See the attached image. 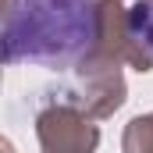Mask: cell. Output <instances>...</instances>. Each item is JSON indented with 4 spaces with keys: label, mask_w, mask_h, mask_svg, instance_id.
<instances>
[{
    "label": "cell",
    "mask_w": 153,
    "mask_h": 153,
    "mask_svg": "<svg viewBox=\"0 0 153 153\" xmlns=\"http://www.w3.org/2000/svg\"><path fill=\"white\" fill-rule=\"evenodd\" d=\"M100 39L96 0H7L4 61L39 68H75L93 57Z\"/></svg>",
    "instance_id": "obj_1"
},
{
    "label": "cell",
    "mask_w": 153,
    "mask_h": 153,
    "mask_svg": "<svg viewBox=\"0 0 153 153\" xmlns=\"http://www.w3.org/2000/svg\"><path fill=\"white\" fill-rule=\"evenodd\" d=\"M128 32L139 46L153 53V0H135L128 11Z\"/></svg>",
    "instance_id": "obj_2"
}]
</instances>
